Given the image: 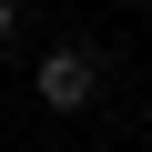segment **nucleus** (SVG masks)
<instances>
[{
    "mask_svg": "<svg viewBox=\"0 0 152 152\" xmlns=\"http://www.w3.org/2000/svg\"><path fill=\"white\" fill-rule=\"evenodd\" d=\"M10 20H20V10H10V0H0V41H10Z\"/></svg>",
    "mask_w": 152,
    "mask_h": 152,
    "instance_id": "obj_2",
    "label": "nucleus"
},
{
    "mask_svg": "<svg viewBox=\"0 0 152 152\" xmlns=\"http://www.w3.org/2000/svg\"><path fill=\"white\" fill-rule=\"evenodd\" d=\"M31 91H41V112H91V102H102V51H91V41H61V51L31 71Z\"/></svg>",
    "mask_w": 152,
    "mask_h": 152,
    "instance_id": "obj_1",
    "label": "nucleus"
}]
</instances>
